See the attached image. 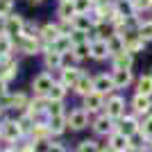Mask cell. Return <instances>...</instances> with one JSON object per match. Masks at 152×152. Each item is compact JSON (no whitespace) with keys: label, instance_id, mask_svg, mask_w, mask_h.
Masks as SVG:
<instances>
[{"label":"cell","instance_id":"cell-16","mask_svg":"<svg viewBox=\"0 0 152 152\" xmlns=\"http://www.w3.org/2000/svg\"><path fill=\"white\" fill-rule=\"evenodd\" d=\"M111 59V52H109V45L104 39H98V41H93L91 43V59H95V61H104V59Z\"/></svg>","mask_w":152,"mask_h":152},{"label":"cell","instance_id":"cell-31","mask_svg":"<svg viewBox=\"0 0 152 152\" xmlns=\"http://www.w3.org/2000/svg\"><path fill=\"white\" fill-rule=\"evenodd\" d=\"M139 37L145 41V43H152V18H145L143 23L139 25Z\"/></svg>","mask_w":152,"mask_h":152},{"label":"cell","instance_id":"cell-42","mask_svg":"<svg viewBox=\"0 0 152 152\" xmlns=\"http://www.w3.org/2000/svg\"><path fill=\"white\" fill-rule=\"evenodd\" d=\"M129 152H150L148 148H129Z\"/></svg>","mask_w":152,"mask_h":152},{"label":"cell","instance_id":"cell-4","mask_svg":"<svg viewBox=\"0 0 152 152\" xmlns=\"http://www.w3.org/2000/svg\"><path fill=\"white\" fill-rule=\"evenodd\" d=\"M23 32H25V18L20 14H9L5 18V34L12 37L14 41H18L23 37Z\"/></svg>","mask_w":152,"mask_h":152},{"label":"cell","instance_id":"cell-3","mask_svg":"<svg viewBox=\"0 0 152 152\" xmlns=\"http://www.w3.org/2000/svg\"><path fill=\"white\" fill-rule=\"evenodd\" d=\"M104 116H109L111 121H121L123 116H125V98L123 95H109L107 98V104H104Z\"/></svg>","mask_w":152,"mask_h":152},{"label":"cell","instance_id":"cell-6","mask_svg":"<svg viewBox=\"0 0 152 152\" xmlns=\"http://www.w3.org/2000/svg\"><path fill=\"white\" fill-rule=\"evenodd\" d=\"M43 41L41 39H30V37H20L18 41H16V48H18V52H23V55H27V57H32V55H43Z\"/></svg>","mask_w":152,"mask_h":152},{"label":"cell","instance_id":"cell-17","mask_svg":"<svg viewBox=\"0 0 152 152\" xmlns=\"http://www.w3.org/2000/svg\"><path fill=\"white\" fill-rule=\"evenodd\" d=\"M134 66V55L129 52H121L111 57V70H132Z\"/></svg>","mask_w":152,"mask_h":152},{"label":"cell","instance_id":"cell-18","mask_svg":"<svg viewBox=\"0 0 152 152\" xmlns=\"http://www.w3.org/2000/svg\"><path fill=\"white\" fill-rule=\"evenodd\" d=\"M77 16V9H75V2H59L57 5V18L64 20V23H73Z\"/></svg>","mask_w":152,"mask_h":152},{"label":"cell","instance_id":"cell-28","mask_svg":"<svg viewBox=\"0 0 152 152\" xmlns=\"http://www.w3.org/2000/svg\"><path fill=\"white\" fill-rule=\"evenodd\" d=\"M116 14H118V16H125V18L139 16L136 9H134V5H132V0H116Z\"/></svg>","mask_w":152,"mask_h":152},{"label":"cell","instance_id":"cell-15","mask_svg":"<svg viewBox=\"0 0 152 152\" xmlns=\"http://www.w3.org/2000/svg\"><path fill=\"white\" fill-rule=\"evenodd\" d=\"M107 145H109V150L111 152H129V139H127L125 134H121V132H114L111 136L107 139Z\"/></svg>","mask_w":152,"mask_h":152},{"label":"cell","instance_id":"cell-47","mask_svg":"<svg viewBox=\"0 0 152 152\" xmlns=\"http://www.w3.org/2000/svg\"><path fill=\"white\" fill-rule=\"evenodd\" d=\"M0 34H2V32H0Z\"/></svg>","mask_w":152,"mask_h":152},{"label":"cell","instance_id":"cell-38","mask_svg":"<svg viewBox=\"0 0 152 152\" xmlns=\"http://www.w3.org/2000/svg\"><path fill=\"white\" fill-rule=\"evenodd\" d=\"M132 5H134V9H136V14H141V12H148V9H152L150 0H132Z\"/></svg>","mask_w":152,"mask_h":152},{"label":"cell","instance_id":"cell-1","mask_svg":"<svg viewBox=\"0 0 152 152\" xmlns=\"http://www.w3.org/2000/svg\"><path fill=\"white\" fill-rule=\"evenodd\" d=\"M55 77L48 73V70H43V73H39L34 80H32V93L37 95V98H48V93H50V89L55 86Z\"/></svg>","mask_w":152,"mask_h":152},{"label":"cell","instance_id":"cell-9","mask_svg":"<svg viewBox=\"0 0 152 152\" xmlns=\"http://www.w3.org/2000/svg\"><path fill=\"white\" fill-rule=\"evenodd\" d=\"M89 111L86 109H73L66 118H68V129H73V132H80V129H84V127H89Z\"/></svg>","mask_w":152,"mask_h":152},{"label":"cell","instance_id":"cell-36","mask_svg":"<svg viewBox=\"0 0 152 152\" xmlns=\"http://www.w3.org/2000/svg\"><path fill=\"white\" fill-rule=\"evenodd\" d=\"M9 14H14V0H0V16L7 18Z\"/></svg>","mask_w":152,"mask_h":152},{"label":"cell","instance_id":"cell-11","mask_svg":"<svg viewBox=\"0 0 152 152\" xmlns=\"http://www.w3.org/2000/svg\"><path fill=\"white\" fill-rule=\"evenodd\" d=\"M43 66L48 70H61L64 68V55L52 50L50 45H43Z\"/></svg>","mask_w":152,"mask_h":152},{"label":"cell","instance_id":"cell-29","mask_svg":"<svg viewBox=\"0 0 152 152\" xmlns=\"http://www.w3.org/2000/svg\"><path fill=\"white\" fill-rule=\"evenodd\" d=\"M66 93H68V89H66V86L57 80V82H55V86L50 89V93H48V100H50V102H64Z\"/></svg>","mask_w":152,"mask_h":152},{"label":"cell","instance_id":"cell-45","mask_svg":"<svg viewBox=\"0 0 152 152\" xmlns=\"http://www.w3.org/2000/svg\"><path fill=\"white\" fill-rule=\"evenodd\" d=\"M59 2H75V0H59Z\"/></svg>","mask_w":152,"mask_h":152},{"label":"cell","instance_id":"cell-41","mask_svg":"<svg viewBox=\"0 0 152 152\" xmlns=\"http://www.w3.org/2000/svg\"><path fill=\"white\" fill-rule=\"evenodd\" d=\"M25 2H27V5H30V7H37V5H41L43 0H25Z\"/></svg>","mask_w":152,"mask_h":152},{"label":"cell","instance_id":"cell-22","mask_svg":"<svg viewBox=\"0 0 152 152\" xmlns=\"http://www.w3.org/2000/svg\"><path fill=\"white\" fill-rule=\"evenodd\" d=\"M111 77H114V86L116 89H127V86L134 82V73L132 70H111Z\"/></svg>","mask_w":152,"mask_h":152},{"label":"cell","instance_id":"cell-12","mask_svg":"<svg viewBox=\"0 0 152 152\" xmlns=\"http://www.w3.org/2000/svg\"><path fill=\"white\" fill-rule=\"evenodd\" d=\"M125 37V52H129V55H136V52H143L145 50V41L139 37V32L132 30V32H125L123 34Z\"/></svg>","mask_w":152,"mask_h":152},{"label":"cell","instance_id":"cell-46","mask_svg":"<svg viewBox=\"0 0 152 152\" xmlns=\"http://www.w3.org/2000/svg\"><path fill=\"white\" fill-rule=\"evenodd\" d=\"M150 75H152V68H150Z\"/></svg>","mask_w":152,"mask_h":152},{"label":"cell","instance_id":"cell-26","mask_svg":"<svg viewBox=\"0 0 152 152\" xmlns=\"http://www.w3.org/2000/svg\"><path fill=\"white\" fill-rule=\"evenodd\" d=\"M30 139L32 141L52 139V132H50V127H48V123H45V121H37V123H34V127H32V132H30Z\"/></svg>","mask_w":152,"mask_h":152},{"label":"cell","instance_id":"cell-37","mask_svg":"<svg viewBox=\"0 0 152 152\" xmlns=\"http://www.w3.org/2000/svg\"><path fill=\"white\" fill-rule=\"evenodd\" d=\"M141 132L148 136V141H152V114L143 118V123H141Z\"/></svg>","mask_w":152,"mask_h":152},{"label":"cell","instance_id":"cell-7","mask_svg":"<svg viewBox=\"0 0 152 152\" xmlns=\"http://www.w3.org/2000/svg\"><path fill=\"white\" fill-rule=\"evenodd\" d=\"M82 75H84V70L80 68V66H70V68H61L59 70V82L66 86V89H75L77 86V82L82 80Z\"/></svg>","mask_w":152,"mask_h":152},{"label":"cell","instance_id":"cell-20","mask_svg":"<svg viewBox=\"0 0 152 152\" xmlns=\"http://www.w3.org/2000/svg\"><path fill=\"white\" fill-rule=\"evenodd\" d=\"M68 116V114H66ZM66 116H55V118H45V123H48V127H50L52 136H61L66 129H68V118Z\"/></svg>","mask_w":152,"mask_h":152},{"label":"cell","instance_id":"cell-35","mask_svg":"<svg viewBox=\"0 0 152 152\" xmlns=\"http://www.w3.org/2000/svg\"><path fill=\"white\" fill-rule=\"evenodd\" d=\"M93 0H75V9L77 14H91L93 12Z\"/></svg>","mask_w":152,"mask_h":152},{"label":"cell","instance_id":"cell-8","mask_svg":"<svg viewBox=\"0 0 152 152\" xmlns=\"http://www.w3.org/2000/svg\"><path fill=\"white\" fill-rule=\"evenodd\" d=\"M109 95H102L98 91H93L91 95L82 98V109H86L89 114H98V111H104V104H107Z\"/></svg>","mask_w":152,"mask_h":152},{"label":"cell","instance_id":"cell-32","mask_svg":"<svg viewBox=\"0 0 152 152\" xmlns=\"http://www.w3.org/2000/svg\"><path fill=\"white\" fill-rule=\"evenodd\" d=\"M55 116H66V109H64V102H50V104H48V111H45V118H55Z\"/></svg>","mask_w":152,"mask_h":152},{"label":"cell","instance_id":"cell-13","mask_svg":"<svg viewBox=\"0 0 152 152\" xmlns=\"http://www.w3.org/2000/svg\"><path fill=\"white\" fill-rule=\"evenodd\" d=\"M132 111H134V116H150L152 114V98L134 93V98H132Z\"/></svg>","mask_w":152,"mask_h":152},{"label":"cell","instance_id":"cell-10","mask_svg":"<svg viewBox=\"0 0 152 152\" xmlns=\"http://www.w3.org/2000/svg\"><path fill=\"white\" fill-rule=\"evenodd\" d=\"M93 132L98 134V136H111V134L116 132V121H111V118H109V116H104V114H100L98 116V118H95L93 121Z\"/></svg>","mask_w":152,"mask_h":152},{"label":"cell","instance_id":"cell-5","mask_svg":"<svg viewBox=\"0 0 152 152\" xmlns=\"http://www.w3.org/2000/svg\"><path fill=\"white\" fill-rule=\"evenodd\" d=\"M116 132H121V134H125L127 139H132L136 132H141V121L134 114H125L121 121L116 123Z\"/></svg>","mask_w":152,"mask_h":152},{"label":"cell","instance_id":"cell-43","mask_svg":"<svg viewBox=\"0 0 152 152\" xmlns=\"http://www.w3.org/2000/svg\"><path fill=\"white\" fill-rule=\"evenodd\" d=\"M2 111H5V107H2V104H0V121H2Z\"/></svg>","mask_w":152,"mask_h":152},{"label":"cell","instance_id":"cell-34","mask_svg":"<svg viewBox=\"0 0 152 152\" xmlns=\"http://www.w3.org/2000/svg\"><path fill=\"white\" fill-rule=\"evenodd\" d=\"M75 152H98V143H95V141H91V139H84V141H80V143H77Z\"/></svg>","mask_w":152,"mask_h":152},{"label":"cell","instance_id":"cell-21","mask_svg":"<svg viewBox=\"0 0 152 152\" xmlns=\"http://www.w3.org/2000/svg\"><path fill=\"white\" fill-rule=\"evenodd\" d=\"M109 45V52H111V57L114 55H121V52H125V37L123 34H118V32H111L109 34V39H104Z\"/></svg>","mask_w":152,"mask_h":152},{"label":"cell","instance_id":"cell-40","mask_svg":"<svg viewBox=\"0 0 152 152\" xmlns=\"http://www.w3.org/2000/svg\"><path fill=\"white\" fill-rule=\"evenodd\" d=\"M5 95H7V82H2V80H0V100H2Z\"/></svg>","mask_w":152,"mask_h":152},{"label":"cell","instance_id":"cell-39","mask_svg":"<svg viewBox=\"0 0 152 152\" xmlns=\"http://www.w3.org/2000/svg\"><path fill=\"white\" fill-rule=\"evenodd\" d=\"M50 152H66V148L61 145V143H52V148H50Z\"/></svg>","mask_w":152,"mask_h":152},{"label":"cell","instance_id":"cell-25","mask_svg":"<svg viewBox=\"0 0 152 152\" xmlns=\"http://www.w3.org/2000/svg\"><path fill=\"white\" fill-rule=\"evenodd\" d=\"M16 73H18V61H16V59H9V61H5L0 66V80L7 82V84L16 77Z\"/></svg>","mask_w":152,"mask_h":152},{"label":"cell","instance_id":"cell-30","mask_svg":"<svg viewBox=\"0 0 152 152\" xmlns=\"http://www.w3.org/2000/svg\"><path fill=\"white\" fill-rule=\"evenodd\" d=\"M73 55H75L77 61H84V59H89V57H91V43H89V41H84V43L73 45Z\"/></svg>","mask_w":152,"mask_h":152},{"label":"cell","instance_id":"cell-24","mask_svg":"<svg viewBox=\"0 0 152 152\" xmlns=\"http://www.w3.org/2000/svg\"><path fill=\"white\" fill-rule=\"evenodd\" d=\"M73 91H75L77 95H82V98H86V95H91V93H93V91H95L93 77H91L89 73H84V75H82V80L77 82V86H75V89H73Z\"/></svg>","mask_w":152,"mask_h":152},{"label":"cell","instance_id":"cell-27","mask_svg":"<svg viewBox=\"0 0 152 152\" xmlns=\"http://www.w3.org/2000/svg\"><path fill=\"white\" fill-rule=\"evenodd\" d=\"M136 93L152 98V75L150 73H145V75H141L139 80H136Z\"/></svg>","mask_w":152,"mask_h":152},{"label":"cell","instance_id":"cell-14","mask_svg":"<svg viewBox=\"0 0 152 152\" xmlns=\"http://www.w3.org/2000/svg\"><path fill=\"white\" fill-rule=\"evenodd\" d=\"M93 84H95V91H98V93H102V95H109L111 91H116L111 73H100V75H95V77H93Z\"/></svg>","mask_w":152,"mask_h":152},{"label":"cell","instance_id":"cell-44","mask_svg":"<svg viewBox=\"0 0 152 152\" xmlns=\"http://www.w3.org/2000/svg\"><path fill=\"white\" fill-rule=\"evenodd\" d=\"M0 141H2V123H0Z\"/></svg>","mask_w":152,"mask_h":152},{"label":"cell","instance_id":"cell-2","mask_svg":"<svg viewBox=\"0 0 152 152\" xmlns=\"http://www.w3.org/2000/svg\"><path fill=\"white\" fill-rule=\"evenodd\" d=\"M25 136V129L20 127L18 121H14V118H7V121H2V141H7V143H18L20 139Z\"/></svg>","mask_w":152,"mask_h":152},{"label":"cell","instance_id":"cell-33","mask_svg":"<svg viewBox=\"0 0 152 152\" xmlns=\"http://www.w3.org/2000/svg\"><path fill=\"white\" fill-rule=\"evenodd\" d=\"M50 148H52V139L32 141V150H34V152H50Z\"/></svg>","mask_w":152,"mask_h":152},{"label":"cell","instance_id":"cell-23","mask_svg":"<svg viewBox=\"0 0 152 152\" xmlns=\"http://www.w3.org/2000/svg\"><path fill=\"white\" fill-rule=\"evenodd\" d=\"M73 30L75 32H84V34H91L95 27H93V20H91L89 14H77L75 20H73Z\"/></svg>","mask_w":152,"mask_h":152},{"label":"cell","instance_id":"cell-19","mask_svg":"<svg viewBox=\"0 0 152 152\" xmlns=\"http://www.w3.org/2000/svg\"><path fill=\"white\" fill-rule=\"evenodd\" d=\"M59 37H61L59 23H43L41 25V39H43V43H55Z\"/></svg>","mask_w":152,"mask_h":152}]
</instances>
